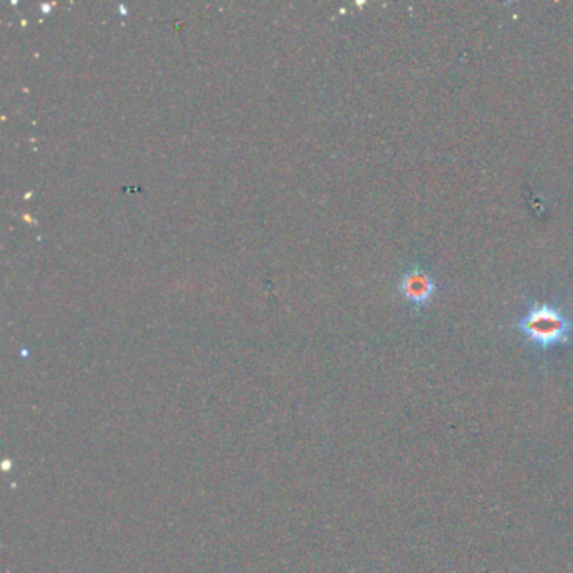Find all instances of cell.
<instances>
[{
	"instance_id": "7a4b0ae2",
	"label": "cell",
	"mask_w": 573,
	"mask_h": 573,
	"mask_svg": "<svg viewBox=\"0 0 573 573\" xmlns=\"http://www.w3.org/2000/svg\"><path fill=\"white\" fill-rule=\"evenodd\" d=\"M398 289H400L402 297L410 301L414 307L422 308L434 297L436 283L430 277L429 273H426L422 269H410L402 276V279L398 283Z\"/></svg>"
},
{
	"instance_id": "6da1fadb",
	"label": "cell",
	"mask_w": 573,
	"mask_h": 573,
	"mask_svg": "<svg viewBox=\"0 0 573 573\" xmlns=\"http://www.w3.org/2000/svg\"><path fill=\"white\" fill-rule=\"evenodd\" d=\"M518 330L528 342L541 350L562 345L570 340L573 320L562 309L551 305H533L518 321Z\"/></svg>"
}]
</instances>
